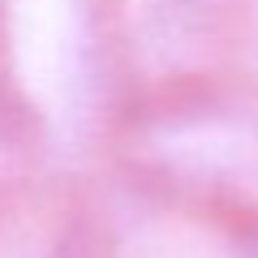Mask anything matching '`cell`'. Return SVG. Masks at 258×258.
<instances>
[{"instance_id":"6da1fadb","label":"cell","mask_w":258,"mask_h":258,"mask_svg":"<svg viewBox=\"0 0 258 258\" xmlns=\"http://www.w3.org/2000/svg\"><path fill=\"white\" fill-rule=\"evenodd\" d=\"M125 74L112 0H0V116L39 168L99 155Z\"/></svg>"}]
</instances>
